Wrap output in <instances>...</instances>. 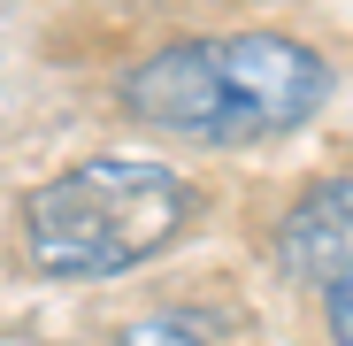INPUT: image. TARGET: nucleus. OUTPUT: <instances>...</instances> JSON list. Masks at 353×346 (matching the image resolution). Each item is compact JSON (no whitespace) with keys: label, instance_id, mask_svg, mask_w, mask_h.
<instances>
[{"label":"nucleus","instance_id":"nucleus-1","mask_svg":"<svg viewBox=\"0 0 353 346\" xmlns=\"http://www.w3.org/2000/svg\"><path fill=\"white\" fill-rule=\"evenodd\" d=\"M192 215H200V193L176 169L92 154L23 200V254L54 285H92V277H123L154 262L161 247H176Z\"/></svg>","mask_w":353,"mask_h":346},{"label":"nucleus","instance_id":"nucleus-2","mask_svg":"<svg viewBox=\"0 0 353 346\" xmlns=\"http://www.w3.org/2000/svg\"><path fill=\"white\" fill-rule=\"evenodd\" d=\"M208 46V70L230 100V124H239V146L276 139V131H300L307 115L330 100V62L315 46L284 39V31H215Z\"/></svg>","mask_w":353,"mask_h":346},{"label":"nucleus","instance_id":"nucleus-3","mask_svg":"<svg viewBox=\"0 0 353 346\" xmlns=\"http://www.w3.org/2000/svg\"><path fill=\"white\" fill-rule=\"evenodd\" d=\"M353 262V177H323L292 200L284 231H276V269L292 285H323Z\"/></svg>","mask_w":353,"mask_h":346},{"label":"nucleus","instance_id":"nucleus-4","mask_svg":"<svg viewBox=\"0 0 353 346\" xmlns=\"http://www.w3.org/2000/svg\"><path fill=\"white\" fill-rule=\"evenodd\" d=\"M230 323L223 316H208V308H176V316H146V323H131L123 338H139V346H161V338H223Z\"/></svg>","mask_w":353,"mask_h":346},{"label":"nucleus","instance_id":"nucleus-5","mask_svg":"<svg viewBox=\"0 0 353 346\" xmlns=\"http://www.w3.org/2000/svg\"><path fill=\"white\" fill-rule=\"evenodd\" d=\"M323 316H330V338H345V346H353V262L323 285Z\"/></svg>","mask_w":353,"mask_h":346}]
</instances>
